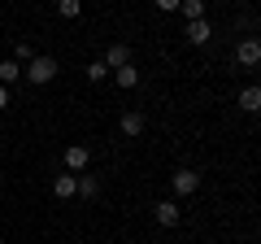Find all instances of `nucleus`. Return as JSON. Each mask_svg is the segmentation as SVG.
Here are the masks:
<instances>
[{
	"label": "nucleus",
	"mask_w": 261,
	"mask_h": 244,
	"mask_svg": "<svg viewBox=\"0 0 261 244\" xmlns=\"http://www.w3.org/2000/svg\"><path fill=\"white\" fill-rule=\"evenodd\" d=\"M0 109H9V87L0 83Z\"/></svg>",
	"instance_id": "6ab92c4d"
},
{
	"label": "nucleus",
	"mask_w": 261,
	"mask_h": 244,
	"mask_svg": "<svg viewBox=\"0 0 261 244\" xmlns=\"http://www.w3.org/2000/svg\"><path fill=\"white\" fill-rule=\"evenodd\" d=\"M187 44H209V35H214V31H209V22L205 18H196V22H187Z\"/></svg>",
	"instance_id": "1a4fd4ad"
},
{
	"label": "nucleus",
	"mask_w": 261,
	"mask_h": 244,
	"mask_svg": "<svg viewBox=\"0 0 261 244\" xmlns=\"http://www.w3.org/2000/svg\"><path fill=\"white\" fill-rule=\"evenodd\" d=\"M87 79H92V83H100V79H109V66H105V61H92V66H87Z\"/></svg>",
	"instance_id": "dca6fc26"
},
{
	"label": "nucleus",
	"mask_w": 261,
	"mask_h": 244,
	"mask_svg": "<svg viewBox=\"0 0 261 244\" xmlns=\"http://www.w3.org/2000/svg\"><path fill=\"white\" fill-rule=\"evenodd\" d=\"M235 57H240V66H261V39H240Z\"/></svg>",
	"instance_id": "20e7f679"
},
{
	"label": "nucleus",
	"mask_w": 261,
	"mask_h": 244,
	"mask_svg": "<svg viewBox=\"0 0 261 244\" xmlns=\"http://www.w3.org/2000/svg\"><path fill=\"white\" fill-rule=\"evenodd\" d=\"M96 192H100L96 175H79V197H96Z\"/></svg>",
	"instance_id": "4468645a"
},
{
	"label": "nucleus",
	"mask_w": 261,
	"mask_h": 244,
	"mask_svg": "<svg viewBox=\"0 0 261 244\" xmlns=\"http://www.w3.org/2000/svg\"><path fill=\"white\" fill-rule=\"evenodd\" d=\"M170 188H174L178 197H192V192L200 188V175H196V170H178V175L170 179Z\"/></svg>",
	"instance_id": "7ed1b4c3"
},
{
	"label": "nucleus",
	"mask_w": 261,
	"mask_h": 244,
	"mask_svg": "<svg viewBox=\"0 0 261 244\" xmlns=\"http://www.w3.org/2000/svg\"><path fill=\"white\" fill-rule=\"evenodd\" d=\"M105 66H109V70L130 66V48H126V44H109V53H105Z\"/></svg>",
	"instance_id": "6e6552de"
},
{
	"label": "nucleus",
	"mask_w": 261,
	"mask_h": 244,
	"mask_svg": "<svg viewBox=\"0 0 261 244\" xmlns=\"http://www.w3.org/2000/svg\"><path fill=\"white\" fill-rule=\"evenodd\" d=\"M178 9H183V18H205V0H183V5H178Z\"/></svg>",
	"instance_id": "ddd939ff"
},
{
	"label": "nucleus",
	"mask_w": 261,
	"mask_h": 244,
	"mask_svg": "<svg viewBox=\"0 0 261 244\" xmlns=\"http://www.w3.org/2000/svg\"><path fill=\"white\" fill-rule=\"evenodd\" d=\"M240 109H244V113H261V87H257V83L240 92Z\"/></svg>",
	"instance_id": "9d476101"
},
{
	"label": "nucleus",
	"mask_w": 261,
	"mask_h": 244,
	"mask_svg": "<svg viewBox=\"0 0 261 244\" xmlns=\"http://www.w3.org/2000/svg\"><path fill=\"white\" fill-rule=\"evenodd\" d=\"M18 79H22V66H18V61H0V83L9 87V83H18Z\"/></svg>",
	"instance_id": "9b49d317"
},
{
	"label": "nucleus",
	"mask_w": 261,
	"mask_h": 244,
	"mask_svg": "<svg viewBox=\"0 0 261 244\" xmlns=\"http://www.w3.org/2000/svg\"><path fill=\"white\" fill-rule=\"evenodd\" d=\"M87 161H92V153H87L83 144H70V149H65V166L74 170V175H83V170H87Z\"/></svg>",
	"instance_id": "39448f33"
},
{
	"label": "nucleus",
	"mask_w": 261,
	"mask_h": 244,
	"mask_svg": "<svg viewBox=\"0 0 261 244\" xmlns=\"http://www.w3.org/2000/svg\"><path fill=\"white\" fill-rule=\"evenodd\" d=\"M31 57H35V48H31V44H18V48H13V61H18V66H22V61H31Z\"/></svg>",
	"instance_id": "f3484780"
},
{
	"label": "nucleus",
	"mask_w": 261,
	"mask_h": 244,
	"mask_svg": "<svg viewBox=\"0 0 261 244\" xmlns=\"http://www.w3.org/2000/svg\"><path fill=\"white\" fill-rule=\"evenodd\" d=\"M152 214H157V223H161V227H178V218H183L174 201H157V205H152Z\"/></svg>",
	"instance_id": "423d86ee"
},
{
	"label": "nucleus",
	"mask_w": 261,
	"mask_h": 244,
	"mask_svg": "<svg viewBox=\"0 0 261 244\" xmlns=\"http://www.w3.org/2000/svg\"><path fill=\"white\" fill-rule=\"evenodd\" d=\"M178 5H183V0H157V9H161V13H174Z\"/></svg>",
	"instance_id": "a211bd4d"
},
{
	"label": "nucleus",
	"mask_w": 261,
	"mask_h": 244,
	"mask_svg": "<svg viewBox=\"0 0 261 244\" xmlns=\"http://www.w3.org/2000/svg\"><path fill=\"white\" fill-rule=\"evenodd\" d=\"M79 9H83L79 0H57V13H61V18H79Z\"/></svg>",
	"instance_id": "2eb2a0df"
},
{
	"label": "nucleus",
	"mask_w": 261,
	"mask_h": 244,
	"mask_svg": "<svg viewBox=\"0 0 261 244\" xmlns=\"http://www.w3.org/2000/svg\"><path fill=\"white\" fill-rule=\"evenodd\" d=\"M74 192H79V175H57V179H53V197L70 201Z\"/></svg>",
	"instance_id": "0eeeda50"
},
{
	"label": "nucleus",
	"mask_w": 261,
	"mask_h": 244,
	"mask_svg": "<svg viewBox=\"0 0 261 244\" xmlns=\"http://www.w3.org/2000/svg\"><path fill=\"white\" fill-rule=\"evenodd\" d=\"M144 131H148V118H144L140 109L122 113V135H126V140H135V135H144Z\"/></svg>",
	"instance_id": "f03ea898"
},
{
	"label": "nucleus",
	"mask_w": 261,
	"mask_h": 244,
	"mask_svg": "<svg viewBox=\"0 0 261 244\" xmlns=\"http://www.w3.org/2000/svg\"><path fill=\"white\" fill-rule=\"evenodd\" d=\"M113 79H118V87H135V83H140V70L122 66V70H113Z\"/></svg>",
	"instance_id": "f8f14e48"
},
{
	"label": "nucleus",
	"mask_w": 261,
	"mask_h": 244,
	"mask_svg": "<svg viewBox=\"0 0 261 244\" xmlns=\"http://www.w3.org/2000/svg\"><path fill=\"white\" fill-rule=\"evenodd\" d=\"M22 79H31L35 87L53 83V79H57V57H31L27 70H22Z\"/></svg>",
	"instance_id": "f257e3e1"
}]
</instances>
